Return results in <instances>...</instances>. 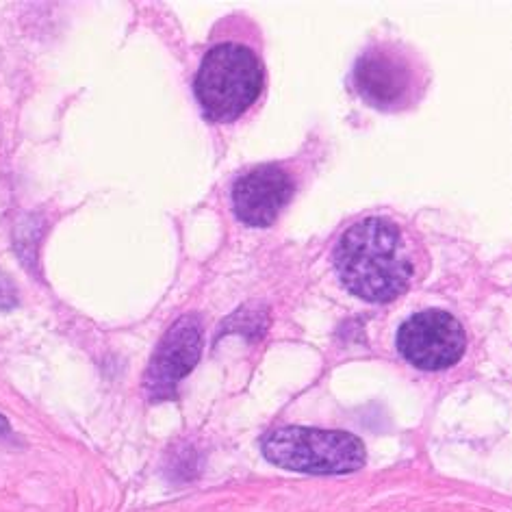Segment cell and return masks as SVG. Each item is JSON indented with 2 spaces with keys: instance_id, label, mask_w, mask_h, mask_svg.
<instances>
[{
  "instance_id": "obj_7",
  "label": "cell",
  "mask_w": 512,
  "mask_h": 512,
  "mask_svg": "<svg viewBox=\"0 0 512 512\" xmlns=\"http://www.w3.org/2000/svg\"><path fill=\"white\" fill-rule=\"evenodd\" d=\"M202 354V328L196 315L181 317L168 330L152 356L146 374V389L152 398H168L176 382L196 367Z\"/></svg>"
},
{
  "instance_id": "obj_4",
  "label": "cell",
  "mask_w": 512,
  "mask_h": 512,
  "mask_svg": "<svg viewBox=\"0 0 512 512\" xmlns=\"http://www.w3.org/2000/svg\"><path fill=\"white\" fill-rule=\"evenodd\" d=\"M415 61L400 46L378 44L361 55L354 66V87L371 107L393 111L408 105L417 94Z\"/></svg>"
},
{
  "instance_id": "obj_2",
  "label": "cell",
  "mask_w": 512,
  "mask_h": 512,
  "mask_svg": "<svg viewBox=\"0 0 512 512\" xmlns=\"http://www.w3.org/2000/svg\"><path fill=\"white\" fill-rule=\"evenodd\" d=\"M263 63L252 48L226 42L204 55L194 83L202 111L213 122H233L246 113L263 92Z\"/></svg>"
},
{
  "instance_id": "obj_6",
  "label": "cell",
  "mask_w": 512,
  "mask_h": 512,
  "mask_svg": "<svg viewBox=\"0 0 512 512\" xmlns=\"http://www.w3.org/2000/svg\"><path fill=\"white\" fill-rule=\"evenodd\" d=\"M296 191L291 172L280 165H259L233 185V211L237 220L265 228L276 222Z\"/></svg>"
},
{
  "instance_id": "obj_1",
  "label": "cell",
  "mask_w": 512,
  "mask_h": 512,
  "mask_svg": "<svg viewBox=\"0 0 512 512\" xmlns=\"http://www.w3.org/2000/svg\"><path fill=\"white\" fill-rule=\"evenodd\" d=\"M332 261L352 296L376 304L400 298L415 274L413 252L402 228L387 217H367L350 226Z\"/></svg>"
},
{
  "instance_id": "obj_3",
  "label": "cell",
  "mask_w": 512,
  "mask_h": 512,
  "mask_svg": "<svg viewBox=\"0 0 512 512\" xmlns=\"http://www.w3.org/2000/svg\"><path fill=\"white\" fill-rule=\"evenodd\" d=\"M263 456L280 469L313 476L352 473L361 469L367 458L363 441L350 432L300 426L278 428L265 437Z\"/></svg>"
},
{
  "instance_id": "obj_5",
  "label": "cell",
  "mask_w": 512,
  "mask_h": 512,
  "mask_svg": "<svg viewBox=\"0 0 512 512\" xmlns=\"http://www.w3.org/2000/svg\"><path fill=\"white\" fill-rule=\"evenodd\" d=\"M467 348L458 319L439 309H428L406 319L398 330V350L408 363L424 371L456 365Z\"/></svg>"
}]
</instances>
